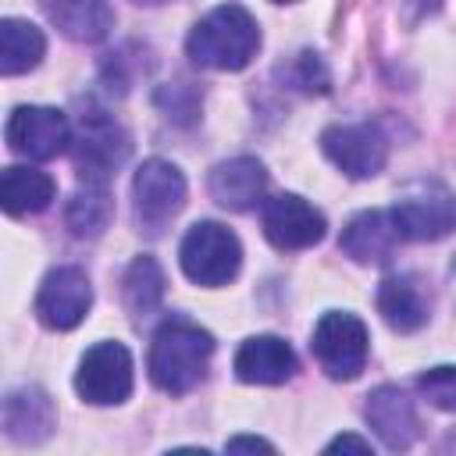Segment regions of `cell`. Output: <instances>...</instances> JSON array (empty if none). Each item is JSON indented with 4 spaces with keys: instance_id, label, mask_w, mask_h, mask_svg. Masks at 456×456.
Segmentation results:
<instances>
[{
    "instance_id": "83f0119b",
    "label": "cell",
    "mask_w": 456,
    "mask_h": 456,
    "mask_svg": "<svg viewBox=\"0 0 456 456\" xmlns=\"http://www.w3.org/2000/svg\"><path fill=\"white\" fill-rule=\"evenodd\" d=\"M274 4H292V0H274Z\"/></svg>"
},
{
    "instance_id": "7a4b0ae2",
    "label": "cell",
    "mask_w": 456,
    "mask_h": 456,
    "mask_svg": "<svg viewBox=\"0 0 456 456\" xmlns=\"http://www.w3.org/2000/svg\"><path fill=\"white\" fill-rule=\"evenodd\" d=\"M189 57L200 68H214V71H239L246 68L256 50H260V28L253 21V14L239 4H221L210 14H203L189 39H185Z\"/></svg>"
},
{
    "instance_id": "277c9868",
    "label": "cell",
    "mask_w": 456,
    "mask_h": 456,
    "mask_svg": "<svg viewBox=\"0 0 456 456\" xmlns=\"http://www.w3.org/2000/svg\"><path fill=\"white\" fill-rule=\"evenodd\" d=\"M392 221L410 242H435L456 228V192L435 178L410 182L392 203Z\"/></svg>"
},
{
    "instance_id": "ac0fdd59",
    "label": "cell",
    "mask_w": 456,
    "mask_h": 456,
    "mask_svg": "<svg viewBox=\"0 0 456 456\" xmlns=\"http://www.w3.org/2000/svg\"><path fill=\"white\" fill-rule=\"evenodd\" d=\"M207 189L210 196L228 207V210H249L264 200V189H267V171L256 157H232V160H221L210 178H207Z\"/></svg>"
},
{
    "instance_id": "6da1fadb",
    "label": "cell",
    "mask_w": 456,
    "mask_h": 456,
    "mask_svg": "<svg viewBox=\"0 0 456 456\" xmlns=\"http://www.w3.org/2000/svg\"><path fill=\"white\" fill-rule=\"evenodd\" d=\"M210 356H214V335L185 317H171L153 331L146 367L160 392L185 395L207 378Z\"/></svg>"
},
{
    "instance_id": "2e32d148",
    "label": "cell",
    "mask_w": 456,
    "mask_h": 456,
    "mask_svg": "<svg viewBox=\"0 0 456 456\" xmlns=\"http://www.w3.org/2000/svg\"><path fill=\"white\" fill-rule=\"evenodd\" d=\"M232 367L246 385H281L296 374V353L278 335H253L235 349Z\"/></svg>"
},
{
    "instance_id": "4316f807",
    "label": "cell",
    "mask_w": 456,
    "mask_h": 456,
    "mask_svg": "<svg viewBox=\"0 0 456 456\" xmlns=\"http://www.w3.org/2000/svg\"><path fill=\"white\" fill-rule=\"evenodd\" d=\"M338 449H356V452H370V442H367V438H356V435H338L335 442H328V452H338Z\"/></svg>"
},
{
    "instance_id": "5b68a950",
    "label": "cell",
    "mask_w": 456,
    "mask_h": 456,
    "mask_svg": "<svg viewBox=\"0 0 456 456\" xmlns=\"http://www.w3.org/2000/svg\"><path fill=\"white\" fill-rule=\"evenodd\" d=\"M128 153H132L128 132L114 118H107L103 110L82 114L78 132L71 135V157H75L82 182L107 185L118 175V167L128 160Z\"/></svg>"
},
{
    "instance_id": "603a6c76",
    "label": "cell",
    "mask_w": 456,
    "mask_h": 456,
    "mask_svg": "<svg viewBox=\"0 0 456 456\" xmlns=\"http://www.w3.org/2000/svg\"><path fill=\"white\" fill-rule=\"evenodd\" d=\"M125 306L132 317H150L164 299V271L153 256H135L125 271Z\"/></svg>"
},
{
    "instance_id": "44dd1931",
    "label": "cell",
    "mask_w": 456,
    "mask_h": 456,
    "mask_svg": "<svg viewBox=\"0 0 456 456\" xmlns=\"http://www.w3.org/2000/svg\"><path fill=\"white\" fill-rule=\"evenodd\" d=\"M46 39L32 21L21 18H4L0 21V71L4 75H21L43 61Z\"/></svg>"
},
{
    "instance_id": "7c38bea8",
    "label": "cell",
    "mask_w": 456,
    "mask_h": 456,
    "mask_svg": "<svg viewBox=\"0 0 456 456\" xmlns=\"http://www.w3.org/2000/svg\"><path fill=\"white\" fill-rule=\"evenodd\" d=\"M324 214L296 192H278L264 203V235L278 249H306L324 239Z\"/></svg>"
},
{
    "instance_id": "9a60e30c",
    "label": "cell",
    "mask_w": 456,
    "mask_h": 456,
    "mask_svg": "<svg viewBox=\"0 0 456 456\" xmlns=\"http://www.w3.org/2000/svg\"><path fill=\"white\" fill-rule=\"evenodd\" d=\"M53 428H57V410H53V399L39 385H21V388L7 392V399H4V435L11 442L36 445V442L50 438Z\"/></svg>"
},
{
    "instance_id": "52a82bcc",
    "label": "cell",
    "mask_w": 456,
    "mask_h": 456,
    "mask_svg": "<svg viewBox=\"0 0 456 456\" xmlns=\"http://www.w3.org/2000/svg\"><path fill=\"white\" fill-rule=\"evenodd\" d=\"M321 370L335 381H353L367 363V328L356 314L328 310L321 314L310 342Z\"/></svg>"
},
{
    "instance_id": "d4e9b609",
    "label": "cell",
    "mask_w": 456,
    "mask_h": 456,
    "mask_svg": "<svg viewBox=\"0 0 456 456\" xmlns=\"http://www.w3.org/2000/svg\"><path fill=\"white\" fill-rule=\"evenodd\" d=\"M417 388H420V395H424L431 406H438V410H445V413H456V367L438 363V367L424 370V374L417 378Z\"/></svg>"
},
{
    "instance_id": "7402d4cb",
    "label": "cell",
    "mask_w": 456,
    "mask_h": 456,
    "mask_svg": "<svg viewBox=\"0 0 456 456\" xmlns=\"http://www.w3.org/2000/svg\"><path fill=\"white\" fill-rule=\"evenodd\" d=\"M110 217H114V203H110L107 189L103 185H93V182H86L68 200V210H64V224L78 239H96L110 224Z\"/></svg>"
},
{
    "instance_id": "9c48e42d",
    "label": "cell",
    "mask_w": 456,
    "mask_h": 456,
    "mask_svg": "<svg viewBox=\"0 0 456 456\" xmlns=\"http://www.w3.org/2000/svg\"><path fill=\"white\" fill-rule=\"evenodd\" d=\"M7 146L28 160H53L57 153H64L71 146V125L64 118V110L57 107H14L7 118Z\"/></svg>"
},
{
    "instance_id": "d6986e66",
    "label": "cell",
    "mask_w": 456,
    "mask_h": 456,
    "mask_svg": "<svg viewBox=\"0 0 456 456\" xmlns=\"http://www.w3.org/2000/svg\"><path fill=\"white\" fill-rule=\"evenodd\" d=\"M43 11L75 43H100L114 28V11L107 0H43Z\"/></svg>"
},
{
    "instance_id": "ffe728a7",
    "label": "cell",
    "mask_w": 456,
    "mask_h": 456,
    "mask_svg": "<svg viewBox=\"0 0 456 456\" xmlns=\"http://www.w3.org/2000/svg\"><path fill=\"white\" fill-rule=\"evenodd\" d=\"M53 192H57V185H53V178L46 171L11 164L0 175V200H4V210L11 217H25V214L46 210Z\"/></svg>"
},
{
    "instance_id": "cb8c5ba5",
    "label": "cell",
    "mask_w": 456,
    "mask_h": 456,
    "mask_svg": "<svg viewBox=\"0 0 456 456\" xmlns=\"http://www.w3.org/2000/svg\"><path fill=\"white\" fill-rule=\"evenodd\" d=\"M278 75H281L292 89H299V93H328V86H331V75H328L324 61H321L314 50L296 53L289 64L278 68Z\"/></svg>"
},
{
    "instance_id": "8992f818",
    "label": "cell",
    "mask_w": 456,
    "mask_h": 456,
    "mask_svg": "<svg viewBox=\"0 0 456 456\" xmlns=\"http://www.w3.org/2000/svg\"><path fill=\"white\" fill-rule=\"evenodd\" d=\"M132 203H135V221L142 232L160 235L167 221L185 207V175L160 157H150L139 164L132 178Z\"/></svg>"
},
{
    "instance_id": "30bf717a",
    "label": "cell",
    "mask_w": 456,
    "mask_h": 456,
    "mask_svg": "<svg viewBox=\"0 0 456 456\" xmlns=\"http://www.w3.org/2000/svg\"><path fill=\"white\" fill-rule=\"evenodd\" d=\"M321 150L349 178H374L388 160V139L378 125H331L321 135Z\"/></svg>"
},
{
    "instance_id": "484cf974",
    "label": "cell",
    "mask_w": 456,
    "mask_h": 456,
    "mask_svg": "<svg viewBox=\"0 0 456 456\" xmlns=\"http://www.w3.org/2000/svg\"><path fill=\"white\" fill-rule=\"evenodd\" d=\"M228 452H239V449H260V452H274V445L271 442H264V438H249V435H239V438H228V445H224Z\"/></svg>"
},
{
    "instance_id": "ba28073f",
    "label": "cell",
    "mask_w": 456,
    "mask_h": 456,
    "mask_svg": "<svg viewBox=\"0 0 456 456\" xmlns=\"http://www.w3.org/2000/svg\"><path fill=\"white\" fill-rule=\"evenodd\" d=\"M75 388L82 403H93V406L125 403L132 395V353L121 342H96L93 349H86L78 363Z\"/></svg>"
},
{
    "instance_id": "4fadbf2b",
    "label": "cell",
    "mask_w": 456,
    "mask_h": 456,
    "mask_svg": "<svg viewBox=\"0 0 456 456\" xmlns=\"http://www.w3.org/2000/svg\"><path fill=\"white\" fill-rule=\"evenodd\" d=\"M363 417H367V424L374 428V435L381 438V445L392 449V452L410 449L413 438H417V431H420L413 403H410L406 392L395 388V385H381V388H374V392L367 395Z\"/></svg>"
},
{
    "instance_id": "8fae6325",
    "label": "cell",
    "mask_w": 456,
    "mask_h": 456,
    "mask_svg": "<svg viewBox=\"0 0 456 456\" xmlns=\"http://www.w3.org/2000/svg\"><path fill=\"white\" fill-rule=\"evenodd\" d=\"M93 306V285L86 278L82 267H53L43 285H39V296H36V314L46 328L53 331H68L75 328Z\"/></svg>"
},
{
    "instance_id": "e0dca14e",
    "label": "cell",
    "mask_w": 456,
    "mask_h": 456,
    "mask_svg": "<svg viewBox=\"0 0 456 456\" xmlns=\"http://www.w3.org/2000/svg\"><path fill=\"white\" fill-rule=\"evenodd\" d=\"M378 314L385 317V324L399 335H410L417 328L428 324L431 317V296L424 292V285L413 274H388L378 285Z\"/></svg>"
},
{
    "instance_id": "3957f363",
    "label": "cell",
    "mask_w": 456,
    "mask_h": 456,
    "mask_svg": "<svg viewBox=\"0 0 456 456\" xmlns=\"http://www.w3.org/2000/svg\"><path fill=\"white\" fill-rule=\"evenodd\" d=\"M178 264L185 271L189 281L203 285V289H217L228 285L239 267H242V246L235 239V232H228L217 221H196L182 246H178Z\"/></svg>"
},
{
    "instance_id": "5bb4252c",
    "label": "cell",
    "mask_w": 456,
    "mask_h": 456,
    "mask_svg": "<svg viewBox=\"0 0 456 456\" xmlns=\"http://www.w3.org/2000/svg\"><path fill=\"white\" fill-rule=\"evenodd\" d=\"M399 228L392 221V210H363L349 217V224L338 235V249L353 256L356 264H388L399 246Z\"/></svg>"
},
{
    "instance_id": "f1b7e54d",
    "label": "cell",
    "mask_w": 456,
    "mask_h": 456,
    "mask_svg": "<svg viewBox=\"0 0 456 456\" xmlns=\"http://www.w3.org/2000/svg\"><path fill=\"white\" fill-rule=\"evenodd\" d=\"M452 281H456V267H452Z\"/></svg>"
}]
</instances>
